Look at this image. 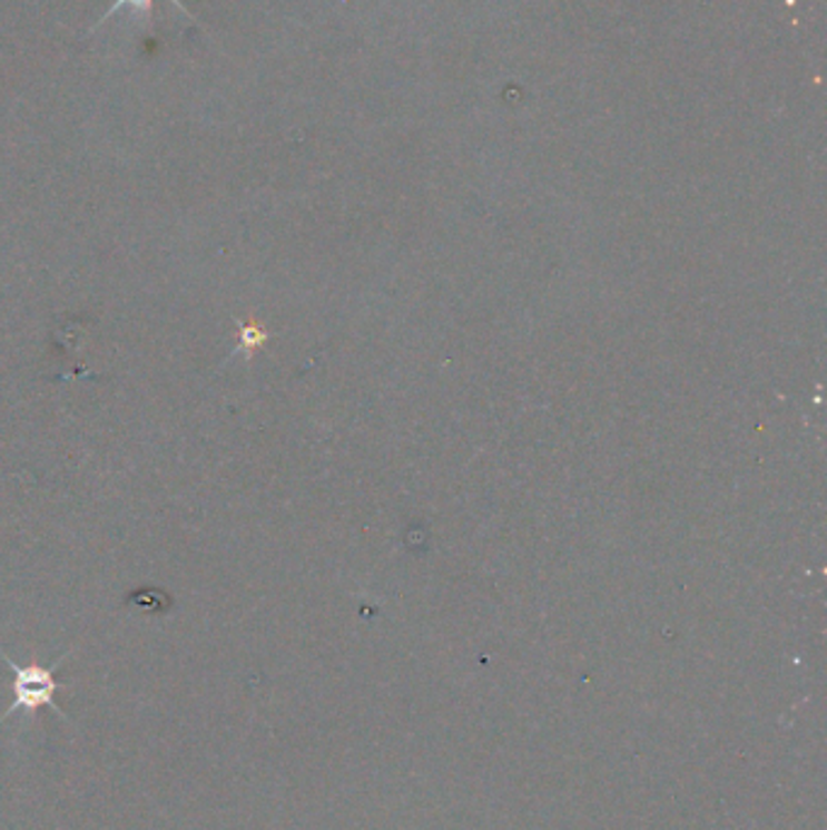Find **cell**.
I'll use <instances>...</instances> for the list:
<instances>
[{
	"instance_id": "cell-1",
	"label": "cell",
	"mask_w": 827,
	"mask_h": 830,
	"mask_svg": "<svg viewBox=\"0 0 827 830\" xmlns=\"http://www.w3.org/2000/svg\"><path fill=\"white\" fill-rule=\"evenodd\" d=\"M69 656H71V651L47 668V665H39V663L20 665L12 661L8 653H3V648H0V658L10 665L12 675H16V680H12V695H16V700H12L8 710L0 714V724H3V721L10 719L16 712H24L32 719L39 710H42V706H51V710L57 712L61 719H66V712L57 704V692L66 687L57 680V668Z\"/></svg>"
},
{
	"instance_id": "cell-2",
	"label": "cell",
	"mask_w": 827,
	"mask_h": 830,
	"mask_svg": "<svg viewBox=\"0 0 827 830\" xmlns=\"http://www.w3.org/2000/svg\"><path fill=\"white\" fill-rule=\"evenodd\" d=\"M267 331L263 329V325L257 323H240L238 325V345L234 348V352L230 355H236V352H243L246 355V360H250V355L255 350H260L265 343H267Z\"/></svg>"
},
{
	"instance_id": "cell-3",
	"label": "cell",
	"mask_w": 827,
	"mask_h": 830,
	"mask_svg": "<svg viewBox=\"0 0 827 830\" xmlns=\"http://www.w3.org/2000/svg\"><path fill=\"white\" fill-rule=\"evenodd\" d=\"M154 3H156V0H115V3L110 6V10H107V12H105V16L100 18V22L92 27V32H95V30H98V27H100V25H105L107 20H110V18L115 16V12H117V10L127 8V6H129V8H134V10H137V12H141V16H144L146 20H151V18H154ZM170 3H173L175 8H180L183 12H187V10H185V6L180 3V0H170Z\"/></svg>"
}]
</instances>
